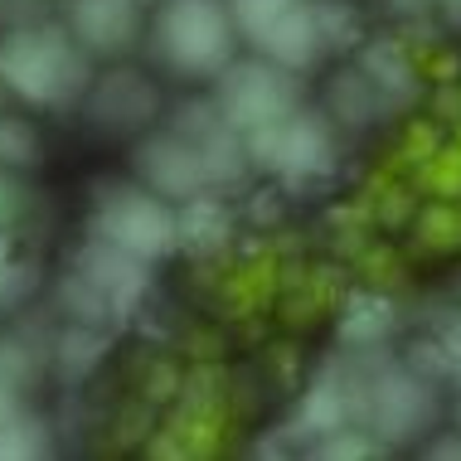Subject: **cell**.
<instances>
[{"instance_id":"cell-10","label":"cell","mask_w":461,"mask_h":461,"mask_svg":"<svg viewBox=\"0 0 461 461\" xmlns=\"http://www.w3.org/2000/svg\"><path fill=\"white\" fill-rule=\"evenodd\" d=\"M282 180L306 185L330 170V136L316 117H286L282 122V141H277V160H272Z\"/></svg>"},{"instance_id":"cell-29","label":"cell","mask_w":461,"mask_h":461,"mask_svg":"<svg viewBox=\"0 0 461 461\" xmlns=\"http://www.w3.org/2000/svg\"><path fill=\"white\" fill-rule=\"evenodd\" d=\"M432 456H461V442H438V447H432Z\"/></svg>"},{"instance_id":"cell-18","label":"cell","mask_w":461,"mask_h":461,"mask_svg":"<svg viewBox=\"0 0 461 461\" xmlns=\"http://www.w3.org/2000/svg\"><path fill=\"white\" fill-rule=\"evenodd\" d=\"M49 452V438H44V422L34 418H15L0 428V461H30V456H44Z\"/></svg>"},{"instance_id":"cell-17","label":"cell","mask_w":461,"mask_h":461,"mask_svg":"<svg viewBox=\"0 0 461 461\" xmlns=\"http://www.w3.org/2000/svg\"><path fill=\"white\" fill-rule=\"evenodd\" d=\"M103 355H107L103 326H83V321H78V326L59 340V365H64V374H88Z\"/></svg>"},{"instance_id":"cell-15","label":"cell","mask_w":461,"mask_h":461,"mask_svg":"<svg viewBox=\"0 0 461 461\" xmlns=\"http://www.w3.org/2000/svg\"><path fill=\"white\" fill-rule=\"evenodd\" d=\"M292 5L296 0H229V15H233V30L248 34L253 44H263Z\"/></svg>"},{"instance_id":"cell-24","label":"cell","mask_w":461,"mask_h":461,"mask_svg":"<svg viewBox=\"0 0 461 461\" xmlns=\"http://www.w3.org/2000/svg\"><path fill=\"white\" fill-rule=\"evenodd\" d=\"M428 185L442 194H456L461 190V151H447V156H432L428 166Z\"/></svg>"},{"instance_id":"cell-26","label":"cell","mask_w":461,"mask_h":461,"mask_svg":"<svg viewBox=\"0 0 461 461\" xmlns=\"http://www.w3.org/2000/svg\"><path fill=\"white\" fill-rule=\"evenodd\" d=\"M442 355H447V369L461 374V321H456V326H447V335H442Z\"/></svg>"},{"instance_id":"cell-4","label":"cell","mask_w":461,"mask_h":461,"mask_svg":"<svg viewBox=\"0 0 461 461\" xmlns=\"http://www.w3.org/2000/svg\"><path fill=\"white\" fill-rule=\"evenodd\" d=\"M219 112L233 131H253L267 122L292 117L296 107V83L286 78V68L267 64H229L219 73Z\"/></svg>"},{"instance_id":"cell-11","label":"cell","mask_w":461,"mask_h":461,"mask_svg":"<svg viewBox=\"0 0 461 461\" xmlns=\"http://www.w3.org/2000/svg\"><path fill=\"white\" fill-rule=\"evenodd\" d=\"M258 49H263L272 64L286 68V73L311 68L321 54H326V34H321V24H316V10H311V5H292L282 15V24Z\"/></svg>"},{"instance_id":"cell-1","label":"cell","mask_w":461,"mask_h":461,"mask_svg":"<svg viewBox=\"0 0 461 461\" xmlns=\"http://www.w3.org/2000/svg\"><path fill=\"white\" fill-rule=\"evenodd\" d=\"M0 83L34 107H64L88 88V54L64 30H20L0 44Z\"/></svg>"},{"instance_id":"cell-3","label":"cell","mask_w":461,"mask_h":461,"mask_svg":"<svg viewBox=\"0 0 461 461\" xmlns=\"http://www.w3.org/2000/svg\"><path fill=\"white\" fill-rule=\"evenodd\" d=\"M93 239H107V243H117L122 253L141 258V263H156V258H166L180 248V223H176V209H170L156 190L112 185V190H103V199H97Z\"/></svg>"},{"instance_id":"cell-5","label":"cell","mask_w":461,"mask_h":461,"mask_svg":"<svg viewBox=\"0 0 461 461\" xmlns=\"http://www.w3.org/2000/svg\"><path fill=\"white\" fill-rule=\"evenodd\" d=\"M136 176L146 180V190H156L160 199H194L209 190V170L204 156L190 136L180 131H156L136 146Z\"/></svg>"},{"instance_id":"cell-30","label":"cell","mask_w":461,"mask_h":461,"mask_svg":"<svg viewBox=\"0 0 461 461\" xmlns=\"http://www.w3.org/2000/svg\"><path fill=\"white\" fill-rule=\"evenodd\" d=\"M0 263H10V239H5V229H0Z\"/></svg>"},{"instance_id":"cell-22","label":"cell","mask_w":461,"mask_h":461,"mask_svg":"<svg viewBox=\"0 0 461 461\" xmlns=\"http://www.w3.org/2000/svg\"><path fill=\"white\" fill-rule=\"evenodd\" d=\"M30 374H34V355L24 350V345H15V340H0V379L20 389Z\"/></svg>"},{"instance_id":"cell-19","label":"cell","mask_w":461,"mask_h":461,"mask_svg":"<svg viewBox=\"0 0 461 461\" xmlns=\"http://www.w3.org/2000/svg\"><path fill=\"white\" fill-rule=\"evenodd\" d=\"M40 160V136L20 117H0V166H34Z\"/></svg>"},{"instance_id":"cell-25","label":"cell","mask_w":461,"mask_h":461,"mask_svg":"<svg viewBox=\"0 0 461 461\" xmlns=\"http://www.w3.org/2000/svg\"><path fill=\"white\" fill-rule=\"evenodd\" d=\"M141 393L151 398V403H166V398H176V393H180V374L156 359V365L146 369V379H141Z\"/></svg>"},{"instance_id":"cell-14","label":"cell","mask_w":461,"mask_h":461,"mask_svg":"<svg viewBox=\"0 0 461 461\" xmlns=\"http://www.w3.org/2000/svg\"><path fill=\"white\" fill-rule=\"evenodd\" d=\"M59 302H64L73 316L83 321V326H107V321H117V311H112V302L97 286L83 277V272H68L64 286H59Z\"/></svg>"},{"instance_id":"cell-8","label":"cell","mask_w":461,"mask_h":461,"mask_svg":"<svg viewBox=\"0 0 461 461\" xmlns=\"http://www.w3.org/2000/svg\"><path fill=\"white\" fill-rule=\"evenodd\" d=\"M78 272L112 302L117 321H127L136 311V302L146 296V263H141V258H131V253H122V248L107 243V239H93L88 248H83V253H78Z\"/></svg>"},{"instance_id":"cell-2","label":"cell","mask_w":461,"mask_h":461,"mask_svg":"<svg viewBox=\"0 0 461 461\" xmlns=\"http://www.w3.org/2000/svg\"><path fill=\"white\" fill-rule=\"evenodd\" d=\"M156 54L176 73L209 78L233 59V15L219 0H166L156 15Z\"/></svg>"},{"instance_id":"cell-9","label":"cell","mask_w":461,"mask_h":461,"mask_svg":"<svg viewBox=\"0 0 461 461\" xmlns=\"http://www.w3.org/2000/svg\"><path fill=\"white\" fill-rule=\"evenodd\" d=\"M88 112L112 131L146 127V122L156 117V88L141 78V73H112V78H103L93 88Z\"/></svg>"},{"instance_id":"cell-13","label":"cell","mask_w":461,"mask_h":461,"mask_svg":"<svg viewBox=\"0 0 461 461\" xmlns=\"http://www.w3.org/2000/svg\"><path fill=\"white\" fill-rule=\"evenodd\" d=\"M393 330V306L379 292H350L340 306V340L350 345H374Z\"/></svg>"},{"instance_id":"cell-12","label":"cell","mask_w":461,"mask_h":461,"mask_svg":"<svg viewBox=\"0 0 461 461\" xmlns=\"http://www.w3.org/2000/svg\"><path fill=\"white\" fill-rule=\"evenodd\" d=\"M176 223H180V243L190 248V253H199V258L219 253V248L229 243V214H223L219 199H204V194L185 199Z\"/></svg>"},{"instance_id":"cell-27","label":"cell","mask_w":461,"mask_h":461,"mask_svg":"<svg viewBox=\"0 0 461 461\" xmlns=\"http://www.w3.org/2000/svg\"><path fill=\"white\" fill-rule=\"evenodd\" d=\"M20 418V398H15V384H5L0 379V428H5V422H15Z\"/></svg>"},{"instance_id":"cell-21","label":"cell","mask_w":461,"mask_h":461,"mask_svg":"<svg viewBox=\"0 0 461 461\" xmlns=\"http://www.w3.org/2000/svg\"><path fill=\"white\" fill-rule=\"evenodd\" d=\"M30 286H34V272H30V267H20V263H0V311L20 306L24 296H30Z\"/></svg>"},{"instance_id":"cell-23","label":"cell","mask_w":461,"mask_h":461,"mask_svg":"<svg viewBox=\"0 0 461 461\" xmlns=\"http://www.w3.org/2000/svg\"><path fill=\"white\" fill-rule=\"evenodd\" d=\"M316 456H330V461H340V456H374V442L365 438H355V432H326V442L316 447Z\"/></svg>"},{"instance_id":"cell-28","label":"cell","mask_w":461,"mask_h":461,"mask_svg":"<svg viewBox=\"0 0 461 461\" xmlns=\"http://www.w3.org/2000/svg\"><path fill=\"white\" fill-rule=\"evenodd\" d=\"M15 214H20V190H15V185H10L5 176H0V223L15 219Z\"/></svg>"},{"instance_id":"cell-20","label":"cell","mask_w":461,"mask_h":461,"mask_svg":"<svg viewBox=\"0 0 461 461\" xmlns=\"http://www.w3.org/2000/svg\"><path fill=\"white\" fill-rule=\"evenodd\" d=\"M311 10H316L321 34H326V49H330V44H345V40H355V34H359L355 15H350L345 5H335V0H321V5H311Z\"/></svg>"},{"instance_id":"cell-16","label":"cell","mask_w":461,"mask_h":461,"mask_svg":"<svg viewBox=\"0 0 461 461\" xmlns=\"http://www.w3.org/2000/svg\"><path fill=\"white\" fill-rule=\"evenodd\" d=\"M296 428L316 432V438H326V432L345 428V393L330 389V384H316L306 398H302V413H296Z\"/></svg>"},{"instance_id":"cell-6","label":"cell","mask_w":461,"mask_h":461,"mask_svg":"<svg viewBox=\"0 0 461 461\" xmlns=\"http://www.w3.org/2000/svg\"><path fill=\"white\" fill-rule=\"evenodd\" d=\"M369 418H374V428H379V438H389V442L418 438V432L432 422V393H428V384L413 379V374H403V369L384 374V379L374 384Z\"/></svg>"},{"instance_id":"cell-7","label":"cell","mask_w":461,"mask_h":461,"mask_svg":"<svg viewBox=\"0 0 461 461\" xmlns=\"http://www.w3.org/2000/svg\"><path fill=\"white\" fill-rule=\"evenodd\" d=\"M141 0H68V34L88 54H122L141 34Z\"/></svg>"}]
</instances>
